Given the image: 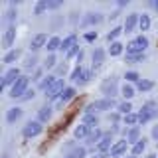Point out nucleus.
<instances>
[{
    "mask_svg": "<svg viewBox=\"0 0 158 158\" xmlns=\"http://www.w3.org/2000/svg\"><path fill=\"white\" fill-rule=\"evenodd\" d=\"M28 83H30V77L22 75L12 87H10V97H12V99H20V97L24 95V93L28 91Z\"/></svg>",
    "mask_w": 158,
    "mask_h": 158,
    "instance_id": "obj_1",
    "label": "nucleus"
},
{
    "mask_svg": "<svg viewBox=\"0 0 158 158\" xmlns=\"http://www.w3.org/2000/svg\"><path fill=\"white\" fill-rule=\"evenodd\" d=\"M113 107H115V99L105 97V99H99V101L91 103V105H87L85 115H87V113H95V111H109V109H113Z\"/></svg>",
    "mask_w": 158,
    "mask_h": 158,
    "instance_id": "obj_2",
    "label": "nucleus"
},
{
    "mask_svg": "<svg viewBox=\"0 0 158 158\" xmlns=\"http://www.w3.org/2000/svg\"><path fill=\"white\" fill-rule=\"evenodd\" d=\"M146 48H148V40L144 36H138L127 46V53H144Z\"/></svg>",
    "mask_w": 158,
    "mask_h": 158,
    "instance_id": "obj_3",
    "label": "nucleus"
},
{
    "mask_svg": "<svg viewBox=\"0 0 158 158\" xmlns=\"http://www.w3.org/2000/svg\"><path fill=\"white\" fill-rule=\"evenodd\" d=\"M65 85H63V81L61 79H56V83H53L52 87L46 91V97H48V101H53V99H57V97H61V93L65 91Z\"/></svg>",
    "mask_w": 158,
    "mask_h": 158,
    "instance_id": "obj_4",
    "label": "nucleus"
},
{
    "mask_svg": "<svg viewBox=\"0 0 158 158\" xmlns=\"http://www.w3.org/2000/svg\"><path fill=\"white\" fill-rule=\"evenodd\" d=\"M42 131H44V127H42L40 121H30V123H26V127H24L22 132H24L26 138H34V136H38Z\"/></svg>",
    "mask_w": 158,
    "mask_h": 158,
    "instance_id": "obj_5",
    "label": "nucleus"
},
{
    "mask_svg": "<svg viewBox=\"0 0 158 158\" xmlns=\"http://www.w3.org/2000/svg\"><path fill=\"white\" fill-rule=\"evenodd\" d=\"M20 77H22V75H20V69H18V67H10L8 71L2 75V87L14 85V83H16Z\"/></svg>",
    "mask_w": 158,
    "mask_h": 158,
    "instance_id": "obj_6",
    "label": "nucleus"
},
{
    "mask_svg": "<svg viewBox=\"0 0 158 158\" xmlns=\"http://www.w3.org/2000/svg\"><path fill=\"white\" fill-rule=\"evenodd\" d=\"M44 46H48L46 34H36V36L32 38V42H30V49H32V52H38V49H42Z\"/></svg>",
    "mask_w": 158,
    "mask_h": 158,
    "instance_id": "obj_7",
    "label": "nucleus"
},
{
    "mask_svg": "<svg viewBox=\"0 0 158 158\" xmlns=\"http://www.w3.org/2000/svg\"><path fill=\"white\" fill-rule=\"evenodd\" d=\"M111 144H115L113 142V132H107V135H103L101 142L97 144V152H111Z\"/></svg>",
    "mask_w": 158,
    "mask_h": 158,
    "instance_id": "obj_8",
    "label": "nucleus"
},
{
    "mask_svg": "<svg viewBox=\"0 0 158 158\" xmlns=\"http://www.w3.org/2000/svg\"><path fill=\"white\" fill-rule=\"evenodd\" d=\"M138 20H140V16L138 14H128L127 16V20H125V26H123V30H125L127 34H131V32H135V28L138 26Z\"/></svg>",
    "mask_w": 158,
    "mask_h": 158,
    "instance_id": "obj_9",
    "label": "nucleus"
},
{
    "mask_svg": "<svg viewBox=\"0 0 158 158\" xmlns=\"http://www.w3.org/2000/svg\"><path fill=\"white\" fill-rule=\"evenodd\" d=\"M127 148H128V142H127V138H125V140H118V142H115L109 154H111L113 158H118V156H123V154L127 152Z\"/></svg>",
    "mask_w": 158,
    "mask_h": 158,
    "instance_id": "obj_10",
    "label": "nucleus"
},
{
    "mask_svg": "<svg viewBox=\"0 0 158 158\" xmlns=\"http://www.w3.org/2000/svg\"><path fill=\"white\" fill-rule=\"evenodd\" d=\"M14 38H16V28L8 26L6 32H4V38H2V46L6 48V49H10V48H12V44H14Z\"/></svg>",
    "mask_w": 158,
    "mask_h": 158,
    "instance_id": "obj_11",
    "label": "nucleus"
},
{
    "mask_svg": "<svg viewBox=\"0 0 158 158\" xmlns=\"http://www.w3.org/2000/svg\"><path fill=\"white\" fill-rule=\"evenodd\" d=\"M101 89H103L105 95H109V99H113V95H117V81L115 79H107Z\"/></svg>",
    "mask_w": 158,
    "mask_h": 158,
    "instance_id": "obj_12",
    "label": "nucleus"
},
{
    "mask_svg": "<svg viewBox=\"0 0 158 158\" xmlns=\"http://www.w3.org/2000/svg\"><path fill=\"white\" fill-rule=\"evenodd\" d=\"M125 135H127V142H128V144H132V146H135L136 142L140 140V128H138V127H132L128 132H125Z\"/></svg>",
    "mask_w": 158,
    "mask_h": 158,
    "instance_id": "obj_13",
    "label": "nucleus"
},
{
    "mask_svg": "<svg viewBox=\"0 0 158 158\" xmlns=\"http://www.w3.org/2000/svg\"><path fill=\"white\" fill-rule=\"evenodd\" d=\"M91 131H93L91 127H87V125H83V123H81L79 127H75V131H73V136H75V138H85V140H87V136L91 135Z\"/></svg>",
    "mask_w": 158,
    "mask_h": 158,
    "instance_id": "obj_14",
    "label": "nucleus"
},
{
    "mask_svg": "<svg viewBox=\"0 0 158 158\" xmlns=\"http://www.w3.org/2000/svg\"><path fill=\"white\" fill-rule=\"evenodd\" d=\"M101 138H103V132L99 131V128H93L91 135L87 136V144H89V146H95V144H99V142H101Z\"/></svg>",
    "mask_w": 158,
    "mask_h": 158,
    "instance_id": "obj_15",
    "label": "nucleus"
},
{
    "mask_svg": "<svg viewBox=\"0 0 158 158\" xmlns=\"http://www.w3.org/2000/svg\"><path fill=\"white\" fill-rule=\"evenodd\" d=\"M18 118H22V109H20V107H12V109H8V113H6V121H8V123H16Z\"/></svg>",
    "mask_w": 158,
    "mask_h": 158,
    "instance_id": "obj_16",
    "label": "nucleus"
},
{
    "mask_svg": "<svg viewBox=\"0 0 158 158\" xmlns=\"http://www.w3.org/2000/svg\"><path fill=\"white\" fill-rule=\"evenodd\" d=\"M49 118H52V107L46 105V107H42V109L38 111V121H40V123H48Z\"/></svg>",
    "mask_w": 158,
    "mask_h": 158,
    "instance_id": "obj_17",
    "label": "nucleus"
},
{
    "mask_svg": "<svg viewBox=\"0 0 158 158\" xmlns=\"http://www.w3.org/2000/svg\"><path fill=\"white\" fill-rule=\"evenodd\" d=\"M73 46H77V36H75V34L67 36V38L61 42V49H63V52H69V49H71Z\"/></svg>",
    "mask_w": 158,
    "mask_h": 158,
    "instance_id": "obj_18",
    "label": "nucleus"
},
{
    "mask_svg": "<svg viewBox=\"0 0 158 158\" xmlns=\"http://www.w3.org/2000/svg\"><path fill=\"white\" fill-rule=\"evenodd\" d=\"M48 52L49 53H53V52H56V49H61V40H59L57 36H52V38H49L48 40Z\"/></svg>",
    "mask_w": 158,
    "mask_h": 158,
    "instance_id": "obj_19",
    "label": "nucleus"
},
{
    "mask_svg": "<svg viewBox=\"0 0 158 158\" xmlns=\"http://www.w3.org/2000/svg\"><path fill=\"white\" fill-rule=\"evenodd\" d=\"M83 77H85V69H83L81 65L75 67V69L71 71V81H73V83H83Z\"/></svg>",
    "mask_w": 158,
    "mask_h": 158,
    "instance_id": "obj_20",
    "label": "nucleus"
},
{
    "mask_svg": "<svg viewBox=\"0 0 158 158\" xmlns=\"http://www.w3.org/2000/svg\"><path fill=\"white\" fill-rule=\"evenodd\" d=\"M73 97H75V89H73V87H67L65 91L61 93V97H59V105H65V103L71 101Z\"/></svg>",
    "mask_w": 158,
    "mask_h": 158,
    "instance_id": "obj_21",
    "label": "nucleus"
},
{
    "mask_svg": "<svg viewBox=\"0 0 158 158\" xmlns=\"http://www.w3.org/2000/svg\"><path fill=\"white\" fill-rule=\"evenodd\" d=\"M97 123H99V118H97L95 113H87V115L83 117V125H87L91 128H97Z\"/></svg>",
    "mask_w": 158,
    "mask_h": 158,
    "instance_id": "obj_22",
    "label": "nucleus"
},
{
    "mask_svg": "<svg viewBox=\"0 0 158 158\" xmlns=\"http://www.w3.org/2000/svg\"><path fill=\"white\" fill-rule=\"evenodd\" d=\"M121 93H123V97H125V101H128V99L135 97V87H132L131 83H125V85L121 87Z\"/></svg>",
    "mask_w": 158,
    "mask_h": 158,
    "instance_id": "obj_23",
    "label": "nucleus"
},
{
    "mask_svg": "<svg viewBox=\"0 0 158 158\" xmlns=\"http://www.w3.org/2000/svg\"><path fill=\"white\" fill-rule=\"evenodd\" d=\"M144 148H146V140H144V138H140V140L132 146V156H140L142 152H144Z\"/></svg>",
    "mask_w": 158,
    "mask_h": 158,
    "instance_id": "obj_24",
    "label": "nucleus"
},
{
    "mask_svg": "<svg viewBox=\"0 0 158 158\" xmlns=\"http://www.w3.org/2000/svg\"><path fill=\"white\" fill-rule=\"evenodd\" d=\"M103 61H105V52H103L101 48H97L95 52H93V63H95V65H101Z\"/></svg>",
    "mask_w": 158,
    "mask_h": 158,
    "instance_id": "obj_25",
    "label": "nucleus"
},
{
    "mask_svg": "<svg viewBox=\"0 0 158 158\" xmlns=\"http://www.w3.org/2000/svg\"><path fill=\"white\" fill-rule=\"evenodd\" d=\"M18 57H20V49H10L6 56H4L2 61H4V63H12V61H16Z\"/></svg>",
    "mask_w": 158,
    "mask_h": 158,
    "instance_id": "obj_26",
    "label": "nucleus"
},
{
    "mask_svg": "<svg viewBox=\"0 0 158 158\" xmlns=\"http://www.w3.org/2000/svg\"><path fill=\"white\" fill-rule=\"evenodd\" d=\"M125 125H128V127H136L138 125V115L136 113H128V115H125Z\"/></svg>",
    "mask_w": 158,
    "mask_h": 158,
    "instance_id": "obj_27",
    "label": "nucleus"
},
{
    "mask_svg": "<svg viewBox=\"0 0 158 158\" xmlns=\"http://www.w3.org/2000/svg\"><path fill=\"white\" fill-rule=\"evenodd\" d=\"M85 154H87V150L83 146H79V148H73L65 158H85Z\"/></svg>",
    "mask_w": 158,
    "mask_h": 158,
    "instance_id": "obj_28",
    "label": "nucleus"
},
{
    "mask_svg": "<svg viewBox=\"0 0 158 158\" xmlns=\"http://www.w3.org/2000/svg\"><path fill=\"white\" fill-rule=\"evenodd\" d=\"M138 28H140L142 32H146V30L150 28V16H148V14H142L140 16V20H138Z\"/></svg>",
    "mask_w": 158,
    "mask_h": 158,
    "instance_id": "obj_29",
    "label": "nucleus"
},
{
    "mask_svg": "<svg viewBox=\"0 0 158 158\" xmlns=\"http://www.w3.org/2000/svg\"><path fill=\"white\" fill-rule=\"evenodd\" d=\"M103 16L101 14H87V18L83 20V24H101Z\"/></svg>",
    "mask_w": 158,
    "mask_h": 158,
    "instance_id": "obj_30",
    "label": "nucleus"
},
{
    "mask_svg": "<svg viewBox=\"0 0 158 158\" xmlns=\"http://www.w3.org/2000/svg\"><path fill=\"white\" fill-rule=\"evenodd\" d=\"M136 87L140 89V91H150V89L154 87V83H152V81H148V79H140V81L136 83Z\"/></svg>",
    "mask_w": 158,
    "mask_h": 158,
    "instance_id": "obj_31",
    "label": "nucleus"
},
{
    "mask_svg": "<svg viewBox=\"0 0 158 158\" xmlns=\"http://www.w3.org/2000/svg\"><path fill=\"white\" fill-rule=\"evenodd\" d=\"M123 32H125V30H123V28H115V30H111V32L107 34V40H109V42H111V44H115V40H117L118 36H121Z\"/></svg>",
    "mask_w": 158,
    "mask_h": 158,
    "instance_id": "obj_32",
    "label": "nucleus"
},
{
    "mask_svg": "<svg viewBox=\"0 0 158 158\" xmlns=\"http://www.w3.org/2000/svg\"><path fill=\"white\" fill-rule=\"evenodd\" d=\"M109 53H111V56H121V53H123V44H121V42L111 44V48H109Z\"/></svg>",
    "mask_w": 158,
    "mask_h": 158,
    "instance_id": "obj_33",
    "label": "nucleus"
},
{
    "mask_svg": "<svg viewBox=\"0 0 158 158\" xmlns=\"http://www.w3.org/2000/svg\"><path fill=\"white\" fill-rule=\"evenodd\" d=\"M46 10H49V6H48V0H40V2L36 4V8H34V12H36L38 16H40V14H44Z\"/></svg>",
    "mask_w": 158,
    "mask_h": 158,
    "instance_id": "obj_34",
    "label": "nucleus"
},
{
    "mask_svg": "<svg viewBox=\"0 0 158 158\" xmlns=\"http://www.w3.org/2000/svg\"><path fill=\"white\" fill-rule=\"evenodd\" d=\"M144 59V53H127V61L135 63V61H142Z\"/></svg>",
    "mask_w": 158,
    "mask_h": 158,
    "instance_id": "obj_35",
    "label": "nucleus"
},
{
    "mask_svg": "<svg viewBox=\"0 0 158 158\" xmlns=\"http://www.w3.org/2000/svg\"><path fill=\"white\" fill-rule=\"evenodd\" d=\"M16 16H18V12L14 10V6L10 10H6V14H4V18H6V22H10V26H12V22L16 20Z\"/></svg>",
    "mask_w": 158,
    "mask_h": 158,
    "instance_id": "obj_36",
    "label": "nucleus"
},
{
    "mask_svg": "<svg viewBox=\"0 0 158 158\" xmlns=\"http://www.w3.org/2000/svg\"><path fill=\"white\" fill-rule=\"evenodd\" d=\"M118 111H121L123 115H128V113H132V105L128 101H123L121 105H118Z\"/></svg>",
    "mask_w": 158,
    "mask_h": 158,
    "instance_id": "obj_37",
    "label": "nucleus"
},
{
    "mask_svg": "<svg viewBox=\"0 0 158 158\" xmlns=\"http://www.w3.org/2000/svg\"><path fill=\"white\" fill-rule=\"evenodd\" d=\"M125 79H127V81H140V75H138V73L136 71H127L125 73Z\"/></svg>",
    "mask_w": 158,
    "mask_h": 158,
    "instance_id": "obj_38",
    "label": "nucleus"
},
{
    "mask_svg": "<svg viewBox=\"0 0 158 158\" xmlns=\"http://www.w3.org/2000/svg\"><path fill=\"white\" fill-rule=\"evenodd\" d=\"M53 65H56V56H53V53H49V56L46 57V61H44V67L49 69V67H53Z\"/></svg>",
    "mask_w": 158,
    "mask_h": 158,
    "instance_id": "obj_39",
    "label": "nucleus"
},
{
    "mask_svg": "<svg viewBox=\"0 0 158 158\" xmlns=\"http://www.w3.org/2000/svg\"><path fill=\"white\" fill-rule=\"evenodd\" d=\"M34 95H36V91H34V89H28V91L20 97V101H30V99H34Z\"/></svg>",
    "mask_w": 158,
    "mask_h": 158,
    "instance_id": "obj_40",
    "label": "nucleus"
},
{
    "mask_svg": "<svg viewBox=\"0 0 158 158\" xmlns=\"http://www.w3.org/2000/svg\"><path fill=\"white\" fill-rule=\"evenodd\" d=\"M34 65H36V56H30L26 59V63H24V67H26V69H34Z\"/></svg>",
    "mask_w": 158,
    "mask_h": 158,
    "instance_id": "obj_41",
    "label": "nucleus"
},
{
    "mask_svg": "<svg viewBox=\"0 0 158 158\" xmlns=\"http://www.w3.org/2000/svg\"><path fill=\"white\" fill-rule=\"evenodd\" d=\"M48 6H49V10H56V8L61 6V2L59 0H48Z\"/></svg>",
    "mask_w": 158,
    "mask_h": 158,
    "instance_id": "obj_42",
    "label": "nucleus"
},
{
    "mask_svg": "<svg viewBox=\"0 0 158 158\" xmlns=\"http://www.w3.org/2000/svg\"><path fill=\"white\" fill-rule=\"evenodd\" d=\"M77 53H79V46H73V48L67 52V57H73V56H77ZM79 56H81V53H79Z\"/></svg>",
    "mask_w": 158,
    "mask_h": 158,
    "instance_id": "obj_43",
    "label": "nucleus"
},
{
    "mask_svg": "<svg viewBox=\"0 0 158 158\" xmlns=\"http://www.w3.org/2000/svg\"><path fill=\"white\" fill-rule=\"evenodd\" d=\"M85 40H87V42H93V40H97V32H89V34H85Z\"/></svg>",
    "mask_w": 158,
    "mask_h": 158,
    "instance_id": "obj_44",
    "label": "nucleus"
},
{
    "mask_svg": "<svg viewBox=\"0 0 158 158\" xmlns=\"http://www.w3.org/2000/svg\"><path fill=\"white\" fill-rule=\"evenodd\" d=\"M91 79H93V71H87V69H85V77H83V83H89Z\"/></svg>",
    "mask_w": 158,
    "mask_h": 158,
    "instance_id": "obj_45",
    "label": "nucleus"
},
{
    "mask_svg": "<svg viewBox=\"0 0 158 158\" xmlns=\"http://www.w3.org/2000/svg\"><path fill=\"white\" fill-rule=\"evenodd\" d=\"M91 158H111V154H109V152H97V154H93Z\"/></svg>",
    "mask_w": 158,
    "mask_h": 158,
    "instance_id": "obj_46",
    "label": "nucleus"
},
{
    "mask_svg": "<svg viewBox=\"0 0 158 158\" xmlns=\"http://www.w3.org/2000/svg\"><path fill=\"white\" fill-rule=\"evenodd\" d=\"M152 138H156V140H158V125L152 127Z\"/></svg>",
    "mask_w": 158,
    "mask_h": 158,
    "instance_id": "obj_47",
    "label": "nucleus"
},
{
    "mask_svg": "<svg viewBox=\"0 0 158 158\" xmlns=\"http://www.w3.org/2000/svg\"><path fill=\"white\" fill-rule=\"evenodd\" d=\"M150 6H152V8H154L156 12H158V0H152V2H150Z\"/></svg>",
    "mask_w": 158,
    "mask_h": 158,
    "instance_id": "obj_48",
    "label": "nucleus"
},
{
    "mask_svg": "<svg viewBox=\"0 0 158 158\" xmlns=\"http://www.w3.org/2000/svg\"><path fill=\"white\" fill-rule=\"evenodd\" d=\"M144 158H156V154H146Z\"/></svg>",
    "mask_w": 158,
    "mask_h": 158,
    "instance_id": "obj_49",
    "label": "nucleus"
},
{
    "mask_svg": "<svg viewBox=\"0 0 158 158\" xmlns=\"http://www.w3.org/2000/svg\"><path fill=\"white\" fill-rule=\"evenodd\" d=\"M2 158H10V156H8V154H4V156H2Z\"/></svg>",
    "mask_w": 158,
    "mask_h": 158,
    "instance_id": "obj_50",
    "label": "nucleus"
},
{
    "mask_svg": "<svg viewBox=\"0 0 158 158\" xmlns=\"http://www.w3.org/2000/svg\"><path fill=\"white\" fill-rule=\"evenodd\" d=\"M128 158H136V156H128Z\"/></svg>",
    "mask_w": 158,
    "mask_h": 158,
    "instance_id": "obj_51",
    "label": "nucleus"
},
{
    "mask_svg": "<svg viewBox=\"0 0 158 158\" xmlns=\"http://www.w3.org/2000/svg\"><path fill=\"white\" fill-rule=\"evenodd\" d=\"M156 144H158V142H156Z\"/></svg>",
    "mask_w": 158,
    "mask_h": 158,
    "instance_id": "obj_52",
    "label": "nucleus"
}]
</instances>
